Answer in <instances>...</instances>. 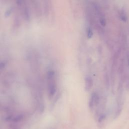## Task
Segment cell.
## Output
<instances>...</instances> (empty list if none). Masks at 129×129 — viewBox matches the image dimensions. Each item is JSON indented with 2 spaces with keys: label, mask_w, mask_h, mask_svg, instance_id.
I'll return each instance as SVG.
<instances>
[{
  "label": "cell",
  "mask_w": 129,
  "mask_h": 129,
  "mask_svg": "<svg viewBox=\"0 0 129 129\" xmlns=\"http://www.w3.org/2000/svg\"><path fill=\"white\" fill-rule=\"evenodd\" d=\"M46 79L48 95L50 98H51L54 96L56 91V84L54 71L50 70L47 72Z\"/></svg>",
  "instance_id": "1"
},
{
  "label": "cell",
  "mask_w": 129,
  "mask_h": 129,
  "mask_svg": "<svg viewBox=\"0 0 129 129\" xmlns=\"http://www.w3.org/2000/svg\"><path fill=\"white\" fill-rule=\"evenodd\" d=\"M24 115L22 114H19L17 115L16 116L13 117V118H12V120L13 122H20L21 120H23V118H24Z\"/></svg>",
  "instance_id": "4"
},
{
  "label": "cell",
  "mask_w": 129,
  "mask_h": 129,
  "mask_svg": "<svg viewBox=\"0 0 129 129\" xmlns=\"http://www.w3.org/2000/svg\"><path fill=\"white\" fill-rule=\"evenodd\" d=\"M87 37L88 38H91L92 36H93V32L91 28H88L87 31Z\"/></svg>",
  "instance_id": "7"
},
{
  "label": "cell",
  "mask_w": 129,
  "mask_h": 129,
  "mask_svg": "<svg viewBox=\"0 0 129 129\" xmlns=\"http://www.w3.org/2000/svg\"><path fill=\"white\" fill-rule=\"evenodd\" d=\"M98 96L96 93H94L92 94V95L90 98L89 103L90 108H91L93 107L95 103L98 100Z\"/></svg>",
  "instance_id": "2"
},
{
  "label": "cell",
  "mask_w": 129,
  "mask_h": 129,
  "mask_svg": "<svg viewBox=\"0 0 129 129\" xmlns=\"http://www.w3.org/2000/svg\"><path fill=\"white\" fill-rule=\"evenodd\" d=\"M93 85V81L91 78L87 77L85 79V88L87 90H89Z\"/></svg>",
  "instance_id": "3"
},
{
  "label": "cell",
  "mask_w": 129,
  "mask_h": 129,
  "mask_svg": "<svg viewBox=\"0 0 129 129\" xmlns=\"http://www.w3.org/2000/svg\"><path fill=\"white\" fill-rule=\"evenodd\" d=\"M99 21H100V23L101 24V25L102 26H105L106 25V20L104 18V17L103 16H100V18H99Z\"/></svg>",
  "instance_id": "5"
},
{
  "label": "cell",
  "mask_w": 129,
  "mask_h": 129,
  "mask_svg": "<svg viewBox=\"0 0 129 129\" xmlns=\"http://www.w3.org/2000/svg\"><path fill=\"white\" fill-rule=\"evenodd\" d=\"M120 18L121 19L124 21V22H126V20H127V17H126V16L124 13V12L123 11H121L120 14Z\"/></svg>",
  "instance_id": "6"
}]
</instances>
